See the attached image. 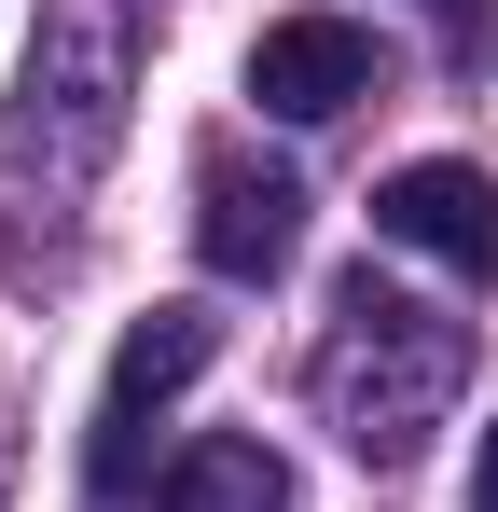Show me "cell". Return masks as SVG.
Segmentation results:
<instances>
[{
	"label": "cell",
	"mask_w": 498,
	"mask_h": 512,
	"mask_svg": "<svg viewBox=\"0 0 498 512\" xmlns=\"http://www.w3.org/2000/svg\"><path fill=\"white\" fill-rule=\"evenodd\" d=\"M457 374H471V333L443 319V305H415L388 291L374 263L332 291V346H319V416L346 429V457H374V471H402L415 443L443 429L457 402Z\"/></svg>",
	"instance_id": "cell-1"
},
{
	"label": "cell",
	"mask_w": 498,
	"mask_h": 512,
	"mask_svg": "<svg viewBox=\"0 0 498 512\" xmlns=\"http://www.w3.org/2000/svg\"><path fill=\"white\" fill-rule=\"evenodd\" d=\"M125 97H139V14L125 0H42V42L14 70V111H0V167L42 180H97V153L125 139Z\"/></svg>",
	"instance_id": "cell-2"
},
{
	"label": "cell",
	"mask_w": 498,
	"mask_h": 512,
	"mask_svg": "<svg viewBox=\"0 0 498 512\" xmlns=\"http://www.w3.org/2000/svg\"><path fill=\"white\" fill-rule=\"evenodd\" d=\"M222 360V319L208 305H153L139 333L111 346V388H97V443H83V471H97V499H139V457H153V416Z\"/></svg>",
	"instance_id": "cell-3"
},
{
	"label": "cell",
	"mask_w": 498,
	"mask_h": 512,
	"mask_svg": "<svg viewBox=\"0 0 498 512\" xmlns=\"http://www.w3.org/2000/svg\"><path fill=\"white\" fill-rule=\"evenodd\" d=\"M194 250H208V277H277L305 250V180L277 153H249V139H222L194 167Z\"/></svg>",
	"instance_id": "cell-4"
},
{
	"label": "cell",
	"mask_w": 498,
	"mask_h": 512,
	"mask_svg": "<svg viewBox=\"0 0 498 512\" xmlns=\"http://www.w3.org/2000/svg\"><path fill=\"white\" fill-rule=\"evenodd\" d=\"M374 236L415 263H457V277H498V180L457 167V153H415V167L374 180Z\"/></svg>",
	"instance_id": "cell-5"
},
{
	"label": "cell",
	"mask_w": 498,
	"mask_h": 512,
	"mask_svg": "<svg viewBox=\"0 0 498 512\" xmlns=\"http://www.w3.org/2000/svg\"><path fill=\"white\" fill-rule=\"evenodd\" d=\"M249 97L291 111V125L360 111V97H374V28H360V14H277V28L249 42Z\"/></svg>",
	"instance_id": "cell-6"
},
{
	"label": "cell",
	"mask_w": 498,
	"mask_h": 512,
	"mask_svg": "<svg viewBox=\"0 0 498 512\" xmlns=\"http://www.w3.org/2000/svg\"><path fill=\"white\" fill-rule=\"evenodd\" d=\"M153 512H291V457L208 429V443H180V457L153 471Z\"/></svg>",
	"instance_id": "cell-7"
},
{
	"label": "cell",
	"mask_w": 498,
	"mask_h": 512,
	"mask_svg": "<svg viewBox=\"0 0 498 512\" xmlns=\"http://www.w3.org/2000/svg\"><path fill=\"white\" fill-rule=\"evenodd\" d=\"M471 512H498V416H485V457H471Z\"/></svg>",
	"instance_id": "cell-8"
},
{
	"label": "cell",
	"mask_w": 498,
	"mask_h": 512,
	"mask_svg": "<svg viewBox=\"0 0 498 512\" xmlns=\"http://www.w3.org/2000/svg\"><path fill=\"white\" fill-rule=\"evenodd\" d=\"M429 14H457V28H471V14H485V0H429Z\"/></svg>",
	"instance_id": "cell-9"
},
{
	"label": "cell",
	"mask_w": 498,
	"mask_h": 512,
	"mask_svg": "<svg viewBox=\"0 0 498 512\" xmlns=\"http://www.w3.org/2000/svg\"><path fill=\"white\" fill-rule=\"evenodd\" d=\"M0 485H14V443H0Z\"/></svg>",
	"instance_id": "cell-10"
}]
</instances>
